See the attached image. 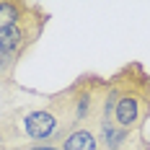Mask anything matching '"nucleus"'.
Masks as SVG:
<instances>
[{"instance_id": "6e6552de", "label": "nucleus", "mask_w": 150, "mask_h": 150, "mask_svg": "<svg viewBox=\"0 0 150 150\" xmlns=\"http://www.w3.org/2000/svg\"><path fill=\"white\" fill-rule=\"evenodd\" d=\"M0 142H3V132H0Z\"/></svg>"}, {"instance_id": "423d86ee", "label": "nucleus", "mask_w": 150, "mask_h": 150, "mask_svg": "<svg viewBox=\"0 0 150 150\" xmlns=\"http://www.w3.org/2000/svg\"><path fill=\"white\" fill-rule=\"evenodd\" d=\"M132 140H135V135H132ZM132 140H129V142H127L122 150H150V145H148V142H145L140 135H137V142H132Z\"/></svg>"}, {"instance_id": "f257e3e1", "label": "nucleus", "mask_w": 150, "mask_h": 150, "mask_svg": "<svg viewBox=\"0 0 150 150\" xmlns=\"http://www.w3.org/2000/svg\"><path fill=\"white\" fill-rule=\"evenodd\" d=\"M114 93V122L137 135L150 119V73L142 65H127L109 80Z\"/></svg>"}, {"instance_id": "7ed1b4c3", "label": "nucleus", "mask_w": 150, "mask_h": 150, "mask_svg": "<svg viewBox=\"0 0 150 150\" xmlns=\"http://www.w3.org/2000/svg\"><path fill=\"white\" fill-rule=\"evenodd\" d=\"M60 150H98V132L96 127H78L62 140Z\"/></svg>"}, {"instance_id": "f03ea898", "label": "nucleus", "mask_w": 150, "mask_h": 150, "mask_svg": "<svg viewBox=\"0 0 150 150\" xmlns=\"http://www.w3.org/2000/svg\"><path fill=\"white\" fill-rule=\"evenodd\" d=\"M44 23H47V16L42 13V8L34 5V3H29L26 11H23V16L16 21L11 29H5L0 34V49L11 52L13 57L21 60V57L26 54V49L39 39Z\"/></svg>"}, {"instance_id": "39448f33", "label": "nucleus", "mask_w": 150, "mask_h": 150, "mask_svg": "<svg viewBox=\"0 0 150 150\" xmlns=\"http://www.w3.org/2000/svg\"><path fill=\"white\" fill-rule=\"evenodd\" d=\"M16 65H18V57H13V54L5 52V49H0V78H3V80H11V78H13Z\"/></svg>"}, {"instance_id": "0eeeda50", "label": "nucleus", "mask_w": 150, "mask_h": 150, "mask_svg": "<svg viewBox=\"0 0 150 150\" xmlns=\"http://www.w3.org/2000/svg\"><path fill=\"white\" fill-rule=\"evenodd\" d=\"M8 150H60L57 145H23V148H8Z\"/></svg>"}, {"instance_id": "20e7f679", "label": "nucleus", "mask_w": 150, "mask_h": 150, "mask_svg": "<svg viewBox=\"0 0 150 150\" xmlns=\"http://www.w3.org/2000/svg\"><path fill=\"white\" fill-rule=\"evenodd\" d=\"M29 3H16V0H0V34L5 29H11L16 21L23 16Z\"/></svg>"}]
</instances>
